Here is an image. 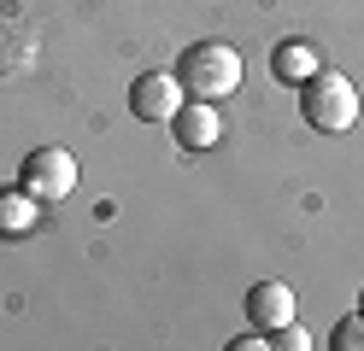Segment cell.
Wrapping results in <instances>:
<instances>
[{
	"label": "cell",
	"instance_id": "cell-1",
	"mask_svg": "<svg viewBox=\"0 0 364 351\" xmlns=\"http://www.w3.org/2000/svg\"><path fill=\"white\" fill-rule=\"evenodd\" d=\"M182 88H188V100H230V94L241 88V53L230 41H194L182 47V65H176Z\"/></svg>",
	"mask_w": 364,
	"mask_h": 351
},
{
	"label": "cell",
	"instance_id": "cell-2",
	"mask_svg": "<svg viewBox=\"0 0 364 351\" xmlns=\"http://www.w3.org/2000/svg\"><path fill=\"white\" fill-rule=\"evenodd\" d=\"M300 117L317 129V135H347L358 123V88L347 70L323 65L311 82H300Z\"/></svg>",
	"mask_w": 364,
	"mask_h": 351
},
{
	"label": "cell",
	"instance_id": "cell-3",
	"mask_svg": "<svg viewBox=\"0 0 364 351\" xmlns=\"http://www.w3.org/2000/svg\"><path fill=\"white\" fill-rule=\"evenodd\" d=\"M18 187L36 194L41 205L71 199V187H77V158L65 152V147H36V152L24 158V170H18Z\"/></svg>",
	"mask_w": 364,
	"mask_h": 351
},
{
	"label": "cell",
	"instance_id": "cell-4",
	"mask_svg": "<svg viewBox=\"0 0 364 351\" xmlns=\"http://www.w3.org/2000/svg\"><path fill=\"white\" fill-rule=\"evenodd\" d=\"M188 100V88H182L176 70H141V77L129 82V111L141 117V123H171Z\"/></svg>",
	"mask_w": 364,
	"mask_h": 351
},
{
	"label": "cell",
	"instance_id": "cell-5",
	"mask_svg": "<svg viewBox=\"0 0 364 351\" xmlns=\"http://www.w3.org/2000/svg\"><path fill=\"white\" fill-rule=\"evenodd\" d=\"M171 135H176V152H206V147H218V135H223V117H218V106L212 100H182V111L171 117Z\"/></svg>",
	"mask_w": 364,
	"mask_h": 351
},
{
	"label": "cell",
	"instance_id": "cell-6",
	"mask_svg": "<svg viewBox=\"0 0 364 351\" xmlns=\"http://www.w3.org/2000/svg\"><path fill=\"white\" fill-rule=\"evenodd\" d=\"M247 322H253L259 334L288 328L294 322V287H288V281H259V287L247 293Z\"/></svg>",
	"mask_w": 364,
	"mask_h": 351
},
{
	"label": "cell",
	"instance_id": "cell-7",
	"mask_svg": "<svg viewBox=\"0 0 364 351\" xmlns=\"http://www.w3.org/2000/svg\"><path fill=\"white\" fill-rule=\"evenodd\" d=\"M317 70H323V47H311V41H277V53H270V77L288 88L311 82Z\"/></svg>",
	"mask_w": 364,
	"mask_h": 351
},
{
	"label": "cell",
	"instance_id": "cell-8",
	"mask_svg": "<svg viewBox=\"0 0 364 351\" xmlns=\"http://www.w3.org/2000/svg\"><path fill=\"white\" fill-rule=\"evenodd\" d=\"M41 223V199L24 187H0V240H24Z\"/></svg>",
	"mask_w": 364,
	"mask_h": 351
},
{
	"label": "cell",
	"instance_id": "cell-9",
	"mask_svg": "<svg viewBox=\"0 0 364 351\" xmlns=\"http://www.w3.org/2000/svg\"><path fill=\"white\" fill-rule=\"evenodd\" d=\"M329 345H335V351H364V311L341 316V322H335V334H329Z\"/></svg>",
	"mask_w": 364,
	"mask_h": 351
},
{
	"label": "cell",
	"instance_id": "cell-10",
	"mask_svg": "<svg viewBox=\"0 0 364 351\" xmlns=\"http://www.w3.org/2000/svg\"><path fill=\"white\" fill-rule=\"evenodd\" d=\"M277 345H282V351H311L317 340L306 334V328H300V322H288V328H277Z\"/></svg>",
	"mask_w": 364,
	"mask_h": 351
},
{
	"label": "cell",
	"instance_id": "cell-11",
	"mask_svg": "<svg viewBox=\"0 0 364 351\" xmlns=\"http://www.w3.org/2000/svg\"><path fill=\"white\" fill-rule=\"evenodd\" d=\"M358 311H364V299H358Z\"/></svg>",
	"mask_w": 364,
	"mask_h": 351
}]
</instances>
